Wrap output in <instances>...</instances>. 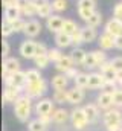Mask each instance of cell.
<instances>
[{
  "instance_id": "obj_1",
  "label": "cell",
  "mask_w": 122,
  "mask_h": 131,
  "mask_svg": "<svg viewBox=\"0 0 122 131\" xmlns=\"http://www.w3.org/2000/svg\"><path fill=\"white\" fill-rule=\"evenodd\" d=\"M32 110H34V107H32V98H29L28 95H22L18 98V101L14 104V114L18 119V122H22V124L29 122Z\"/></svg>"
},
{
  "instance_id": "obj_2",
  "label": "cell",
  "mask_w": 122,
  "mask_h": 131,
  "mask_svg": "<svg viewBox=\"0 0 122 131\" xmlns=\"http://www.w3.org/2000/svg\"><path fill=\"white\" fill-rule=\"evenodd\" d=\"M23 92L32 99H41V96L47 92V81L43 78L37 82H28Z\"/></svg>"
},
{
  "instance_id": "obj_3",
  "label": "cell",
  "mask_w": 122,
  "mask_h": 131,
  "mask_svg": "<svg viewBox=\"0 0 122 131\" xmlns=\"http://www.w3.org/2000/svg\"><path fill=\"white\" fill-rule=\"evenodd\" d=\"M70 122H72V127L76 131H84L89 125V119L84 113V108L83 107H75L72 111H70Z\"/></svg>"
},
{
  "instance_id": "obj_4",
  "label": "cell",
  "mask_w": 122,
  "mask_h": 131,
  "mask_svg": "<svg viewBox=\"0 0 122 131\" xmlns=\"http://www.w3.org/2000/svg\"><path fill=\"white\" fill-rule=\"evenodd\" d=\"M3 82L5 85H12L17 87L20 90H25L26 84H28V78H26V72H17L12 75H3Z\"/></svg>"
},
{
  "instance_id": "obj_5",
  "label": "cell",
  "mask_w": 122,
  "mask_h": 131,
  "mask_svg": "<svg viewBox=\"0 0 122 131\" xmlns=\"http://www.w3.org/2000/svg\"><path fill=\"white\" fill-rule=\"evenodd\" d=\"M54 99H47V98H41L35 102V107H34V111L37 114V117L40 116H46V114H52L55 107H54Z\"/></svg>"
},
{
  "instance_id": "obj_6",
  "label": "cell",
  "mask_w": 122,
  "mask_h": 131,
  "mask_svg": "<svg viewBox=\"0 0 122 131\" xmlns=\"http://www.w3.org/2000/svg\"><path fill=\"white\" fill-rule=\"evenodd\" d=\"M102 122L104 127H110V125H116V124H122V113L119 108L113 107L107 111H104L102 114Z\"/></svg>"
},
{
  "instance_id": "obj_7",
  "label": "cell",
  "mask_w": 122,
  "mask_h": 131,
  "mask_svg": "<svg viewBox=\"0 0 122 131\" xmlns=\"http://www.w3.org/2000/svg\"><path fill=\"white\" fill-rule=\"evenodd\" d=\"M20 55L26 60H34L35 53H37V41H34L32 38H26L25 41H22L20 44Z\"/></svg>"
},
{
  "instance_id": "obj_8",
  "label": "cell",
  "mask_w": 122,
  "mask_h": 131,
  "mask_svg": "<svg viewBox=\"0 0 122 131\" xmlns=\"http://www.w3.org/2000/svg\"><path fill=\"white\" fill-rule=\"evenodd\" d=\"M22 92L20 89L17 87H12V85H5V90H3V104H15L18 98L22 96Z\"/></svg>"
},
{
  "instance_id": "obj_9",
  "label": "cell",
  "mask_w": 122,
  "mask_h": 131,
  "mask_svg": "<svg viewBox=\"0 0 122 131\" xmlns=\"http://www.w3.org/2000/svg\"><path fill=\"white\" fill-rule=\"evenodd\" d=\"M63 23H64V18L60 14H52L49 18H46V28L52 34L61 32L63 31Z\"/></svg>"
},
{
  "instance_id": "obj_10",
  "label": "cell",
  "mask_w": 122,
  "mask_h": 131,
  "mask_svg": "<svg viewBox=\"0 0 122 131\" xmlns=\"http://www.w3.org/2000/svg\"><path fill=\"white\" fill-rule=\"evenodd\" d=\"M20 66L22 64H20V61H18L17 58H12V57L5 58V60H3V67H2V73H3V75H12V73H17V72L22 70Z\"/></svg>"
},
{
  "instance_id": "obj_11",
  "label": "cell",
  "mask_w": 122,
  "mask_h": 131,
  "mask_svg": "<svg viewBox=\"0 0 122 131\" xmlns=\"http://www.w3.org/2000/svg\"><path fill=\"white\" fill-rule=\"evenodd\" d=\"M38 11H37V15L40 18H49L54 12V8H52V2L49 0H34Z\"/></svg>"
},
{
  "instance_id": "obj_12",
  "label": "cell",
  "mask_w": 122,
  "mask_h": 131,
  "mask_svg": "<svg viewBox=\"0 0 122 131\" xmlns=\"http://www.w3.org/2000/svg\"><path fill=\"white\" fill-rule=\"evenodd\" d=\"M96 105H98L101 110H104V111L113 108V107H115V105H113V93L101 92V93L98 95V98H96Z\"/></svg>"
},
{
  "instance_id": "obj_13",
  "label": "cell",
  "mask_w": 122,
  "mask_h": 131,
  "mask_svg": "<svg viewBox=\"0 0 122 131\" xmlns=\"http://www.w3.org/2000/svg\"><path fill=\"white\" fill-rule=\"evenodd\" d=\"M41 32V23L38 21V20H35V18H30L26 21V28H25V35H26V38H35V37H38Z\"/></svg>"
},
{
  "instance_id": "obj_14",
  "label": "cell",
  "mask_w": 122,
  "mask_h": 131,
  "mask_svg": "<svg viewBox=\"0 0 122 131\" xmlns=\"http://www.w3.org/2000/svg\"><path fill=\"white\" fill-rule=\"evenodd\" d=\"M104 32L110 34V35H113V37H119V35L122 34V20L111 17V18L105 23Z\"/></svg>"
},
{
  "instance_id": "obj_15",
  "label": "cell",
  "mask_w": 122,
  "mask_h": 131,
  "mask_svg": "<svg viewBox=\"0 0 122 131\" xmlns=\"http://www.w3.org/2000/svg\"><path fill=\"white\" fill-rule=\"evenodd\" d=\"M86 98V92L84 89H79V87H73L69 90V99H67V104H72V105H79Z\"/></svg>"
},
{
  "instance_id": "obj_16",
  "label": "cell",
  "mask_w": 122,
  "mask_h": 131,
  "mask_svg": "<svg viewBox=\"0 0 122 131\" xmlns=\"http://www.w3.org/2000/svg\"><path fill=\"white\" fill-rule=\"evenodd\" d=\"M105 78L101 72H91L89 75V87L90 90H98V89H102V85L105 84Z\"/></svg>"
},
{
  "instance_id": "obj_17",
  "label": "cell",
  "mask_w": 122,
  "mask_h": 131,
  "mask_svg": "<svg viewBox=\"0 0 122 131\" xmlns=\"http://www.w3.org/2000/svg\"><path fill=\"white\" fill-rule=\"evenodd\" d=\"M115 43H116V37H113V35H110L107 32H102L98 37V44H99V49H102V50L113 49Z\"/></svg>"
},
{
  "instance_id": "obj_18",
  "label": "cell",
  "mask_w": 122,
  "mask_h": 131,
  "mask_svg": "<svg viewBox=\"0 0 122 131\" xmlns=\"http://www.w3.org/2000/svg\"><path fill=\"white\" fill-rule=\"evenodd\" d=\"M75 66L76 64H75L72 55H64L58 63H55V69H57L60 73H66V72H69L70 69H73Z\"/></svg>"
},
{
  "instance_id": "obj_19",
  "label": "cell",
  "mask_w": 122,
  "mask_h": 131,
  "mask_svg": "<svg viewBox=\"0 0 122 131\" xmlns=\"http://www.w3.org/2000/svg\"><path fill=\"white\" fill-rule=\"evenodd\" d=\"M52 121L57 125H64L67 121H70V111L66 108H55L52 113Z\"/></svg>"
},
{
  "instance_id": "obj_20",
  "label": "cell",
  "mask_w": 122,
  "mask_h": 131,
  "mask_svg": "<svg viewBox=\"0 0 122 131\" xmlns=\"http://www.w3.org/2000/svg\"><path fill=\"white\" fill-rule=\"evenodd\" d=\"M99 70H101V73L104 75V78H105L107 81H116L118 76H119V72L111 66L110 61H107L105 64H102L99 67Z\"/></svg>"
},
{
  "instance_id": "obj_21",
  "label": "cell",
  "mask_w": 122,
  "mask_h": 131,
  "mask_svg": "<svg viewBox=\"0 0 122 131\" xmlns=\"http://www.w3.org/2000/svg\"><path fill=\"white\" fill-rule=\"evenodd\" d=\"M50 85H52L54 90H66L67 85H69V78H67L64 73H58V75L52 76Z\"/></svg>"
},
{
  "instance_id": "obj_22",
  "label": "cell",
  "mask_w": 122,
  "mask_h": 131,
  "mask_svg": "<svg viewBox=\"0 0 122 131\" xmlns=\"http://www.w3.org/2000/svg\"><path fill=\"white\" fill-rule=\"evenodd\" d=\"M81 35H83V41L86 43V44H90L93 41H96L98 40V31H96V28H91V26H84V28H81Z\"/></svg>"
},
{
  "instance_id": "obj_23",
  "label": "cell",
  "mask_w": 122,
  "mask_h": 131,
  "mask_svg": "<svg viewBox=\"0 0 122 131\" xmlns=\"http://www.w3.org/2000/svg\"><path fill=\"white\" fill-rule=\"evenodd\" d=\"M55 46L57 47H60V49H67V47H70L72 46V35H69V34H64L63 31L58 34H55Z\"/></svg>"
},
{
  "instance_id": "obj_24",
  "label": "cell",
  "mask_w": 122,
  "mask_h": 131,
  "mask_svg": "<svg viewBox=\"0 0 122 131\" xmlns=\"http://www.w3.org/2000/svg\"><path fill=\"white\" fill-rule=\"evenodd\" d=\"M83 108H84V113H86V116H87V119H89V124H93V122L98 121V117H99V110H101V108H99L96 104H87V105H84Z\"/></svg>"
},
{
  "instance_id": "obj_25",
  "label": "cell",
  "mask_w": 122,
  "mask_h": 131,
  "mask_svg": "<svg viewBox=\"0 0 122 131\" xmlns=\"http://www.w3.org/2000/svg\"><path fill=\"white\" fill-rule=\"evenodd\" d=\"M20 9H22V15L23 17H34V15H37V11H38V8H37L34 0H26L20 6Z\"/></svg>"
},
{
  "instance_id": "obj_26",
  "label": "cell",
  "mask_w": 122,
  "mask_h": 131,
  "mask_svg": "<svg viewBox=\"0 0 122 131\" xmlns=\"http://www.w3.org/2000/svg\"><path fill=\"white\" fill-rule=\"evenodd\" d=\"M73 61L76 66H84L86 63V57H87V52L83 49V47H73V50L70 52Z\"/></svg>"
},
{
  "instance_id": "obj_27",
  "label": "cell",
  "mask_w": 122,
  "mask_h": 131,
  "mask_svg": "<svg viewBox=\"0 0 122 131\" xmlns=\"http://www.w3.org/2000/svg\"><path fill=\"white\" fill-rule=\"evenodd\" d=\"M18 17H22V9H20V6L12 5V6L5 8V18H6V20L12 21V20L18 18Z\"/></svg>"
},
{
  "instance_id": "obj_28",
  "label": "cell",
  "mask_w": 122,
  "mask_h": 131,
  "mask_svg": "<svg viewBox=\"0 0 122 131\" xmlns=\"http://www.w3.org/2000/svg\"><path fill=\"white\" fill-rule=\"evenodd\" d=\"M81 28L76 25L75 20L72 18H64V23H63V32L64 34H69V35H73L76 31H79Z\"/></svg>"
},
{
  "instance_id": "obj_29",
  "label": "cell",
  "mask_w": 122,
  "mask_h": 131,
  "mask_svg": "<svg viewBox=\"0 0 122 131\" xmlns=\"http://www.w3.org/2000/svg\"><path fill=\"white\" fill-rule=\"evenodd\" d=\"M89 75L90 73H84V72H79V75L73 79L75 82V87H79V89H87L89 87Z\"/></svg>"
},
{
  "instance_id": "obj_30",
  "label": "cell",
  "mask_w": 122,
  "mask_h": 131,
  "mask_svg": "<svg viewBox=\"0 0 122 131\" xmlns=\"http://www.w3.org/2000/svg\"><path fill=\"white\" fill-rule=\"evenodd\" d=\"M28 130L29 131H47V125L43 124L38 117L37 119H32L28 122Z\"/></svg>"
},
{
  "instance_id": "obj_31",
  "label": "cell",
  "mask_w": 122,
  "mask_h": 131,
  "mask_svg": "<svg viewBox=\"0 0 122 131\" xmlns=\"http://www.w3.org/2000/svg\"><path fill=\"white\" fill-rule=\"evenodd\" d=\"M47 57H49V60H50V63H58L61 58L64 57V53H63V49L60 47H50L49 49V52H47Z\"/></svg>"
},
{
  "instance_id": "obj_32",
  "label": "cell",
  "mask_w": 122,
  "mask_h": 131,
  "mask_svg": "<svg viewBox=\"0 0 122 131\" xmlns=\"http://www.w3.org/2000/svg\"><path fill=\"white\" fill-rule=\"evenodd\" d=\"M101 23H102V14H101V11H95L91 14L90 18L86 21V25L91 26V28H98V26H101Z\"/></svg>"
},
{
  "instance_id": "obj_33",
  "label": "cell",
  "mask_w": 122,
  "mask_h": 131,
  "mask_svg": "<svg viewBox=\"0 0 122 131\" xmlns=\"http://www.w3.org/2000/svg\"><path fill=\"white\" fill-rule=\"evenodd\" d=\"M52 99H54L55 104H64V102H67V99H69V90L67 89L66 90H55Z\"/></svg>"
},
{
  "instance_id": "obj_34",
  "label": "cell",
  "mask_w": 122,
  "mask_h": 131,
  "mask_svg": "<svg viewBox=\"0 0 122 131\" xmlns=\"http://www.w3.org/2000/svg\"><path fill=\"white\" fill-rule=\"evenodd\" d=\"M91 52H93V57H95V60L98 63V67H101L102 64L107 63V53H105V50L96 49V50H91Z\"/></svg>"
},
{
  "instance_id": "obj_35",
  "label": "cell",
  "mask_w": 122,
  "mask_h": 131,
  "mask_svg": "<svg viewBox=\"0 0 122 131\" xmlns=\"http://www.w3.org/2000/svg\"><path fill=\"white\" fill-rule=\"evenodd\" d=\"M34 64L37 69H46L47 66L50 64V60L47 55H40V57H35L34 58Z\"/></svg>"
},
{
  "instance_id": "obj_36",
  "label": "cell",
  "mask_w": 122,
  "mask_h": 131,
  "mask_svg": "<svg viewBox=\"0 0 122 131\" xmlns=\"http://www.w3.org/2000/svg\"><path fill=\"white\" fill-rule=\"evenodd\" d=\"M26 78H28V82H37V81L43 79V76L40 73V69H29V70H26Z\"/></svg>"
},
{
  "instance_id": "obj_37",
  "label": "cell",
  "mask_w": 122,
  "mask_h": 131,
  "mask_svg": "<svg viewBox=\"0 0 122 131\" xmlns=\"http://www.w3.org/2000/svg\"><path fill=\"white\" fill-rule=\"evenodd\" d=\"M14 32V28H12V23L9 21V20H3V23H2V35H3V38H8V37H11Z\"/></svg>"
},
{
  "instance_id": "obj_38",
  "label": "cell",
  "mask_w": 122,
  "mask_h": 131,
  "mask_svg": "<svg viewBox=\"0 0 122 131\" xmlns=\"http://www.w3.org/2000/svg\"><path fill=\"white\" fill-rule=\"evenodd\" d=\"M69 3L67 0H52V8H54V12L60 14V12H64L67 9Z\"/></svg>"
},
{
  "instance_id": "obj_39",
  "label": "cell",
  "mask_w": 122,
  "mask_h": 131,
  "mask_svg": "<svg viewBox=\"0 0 122 131\" xmlns=\"http://www.w3.org/2000/svg\"><path fill=\"white\" fill-rule=\"evenodd\" d=\"M11 23H12V28H14V32H15V34L25 32V28H26V21H25L22 17H18V18L12 20Z\"/></svg>"
},
{
  "instance_id": "obj_40",
  "label": "cell",
  "mask_w": 122,
  "mask_h": 131,
  "mask_svg": "<svg viewBox=\"0 0 122 131\" xmlns=\"http://www.w3.org/2000/svg\"><path fill=\"white\" fill-rule=\"evenodd\" d=\"M78 8L79 9L96 11V0H78Z\"/></svg>"
},
{
  "instance_id": "obj_41",
  "label": "cell",
  "mask_w": 122,
  "mask_h": 131,
  "mask_svg": "<svg viewBox=\"0 0 122 131\" xmlns=\"http://www.w3.org/2000/svg\"><path fill=\"white\" fill-rule=\"evenodd\" d=\"M83 67H86V69H96L98 67V63H96V60H95V57H93V52H87V57H86V63Z\"/></svg>"
},
{
  "instance_id": "obj_42",
  "label": "cell",
  "mask_w": 122,
  "mask_h": 131,
  "mask_svg": "<svg viewBox=\"0 0 122 131\" xmlns=\"http://www.w3.org/2000/svg\"><path fill=\"white\" fill-rule=\"evenodd\" d=\"M119 85H118V81H105V84L102 85V92H108V93H113L115 90H118Z\"/></svg>"
},
{
  "instance_id": "obj_43",
  "label": "cell",
  "mask_w": 122,
  "mask_h": 131,
  "mask_svg": "<svg viewBox=\"0 0 122 131\" xmlns=\"http://www.w3.org/2000/svg\"><path fill=\"white\" fill-rule=\"evenodd\" d=\"M113 105L116 108H122V89L121 87L113 92Z\"/></svg>"
},
{
  "instance_id": "obj_44",
  "label": "cell",
  "mask_w": 122,
  "mask_h": 131,
  "mask_svg": "<svg viewBox=\"0 0 122 131\" xmlns=\"http://www.w3.org/2000/svg\"><path fill=\"white\" fill-rule=\"evenodd\" d=\"M84 41H83V35H81V29H79V31H76L72 35V46L73 47H81Z\"/></svg>"
},
{
  "instance_id": "obj_45",
  "label": "cell",
  "mask_w": 122,
  "mask_h": 131,
  "mask_svg": "<svg viewBox=\"0 0 122 131\" xmlns=\"http://www.w3.org/2000/svg\"><path fill=\"white\" fill-rule=\"evenodd\" d=\"M9 52H11V46H9V41L5 38L2 41V55H3V58H9Z\"/></svg>"
},
{
  "instance_id": "obj_46",
  "label": "cell",
  "mask_w": 122,
  "mask_h": 131,
  "mask_svg": "<svg viewBox=\"0 0 122 131\" xmlns=\"http://www.w3.org/2000/svg\"><path fill=\"white\" fill-rule=\"evenodd\" d=\"M47 52H49V49H47V46L44 43H37V53H35V57L47 55Z\"/></svg>"
},
{
  "instance_id": "obj_47",
  "label": "cell",
  "mask_w": 122,
  "mask_h": 131,
  "mask_svg": "<svg viewBox=\"0 0 122 131\" xmlns=\"http://www.w3.org/2000/svg\"><path fill=\"white\" fill-rule=\"evenodd\" d=\"M110 63H111V66L121 73L122 72V57H115L113 60H110Z\"/></svg>"
},
{
  "instance_id": "obj_48",
  "label": "cell",
  "mask_w": 122,
  "mask_h": 131,
  "mask_svg": "<svg viewBox=\"0 0 122 131\" xmlns=\"http://www.w3.org/2000/svg\"><path fill=\"white\" fill-rule=\"evenodd\" d=\"M3 2V6L8 8V6H12V5H17V6H22L26 0H2Z\"/></svg>"
},
{
  "instance_id": "obj_49",
  "label": "cell",
  "mask_w": 122,
  "mask_h": 131,
  "mask_svg": "<svg viewBox=\"0 0 122 131\" xmlns=\"http://www.w3.org/2000/svg\"><path fill=\"white\" fill-rule=\"evenodd\" d=\"M113 17L122 20V3H118V5L113 8Z\"/></svg>"
},
{
  "instance_id": "obj_50",
  "label": "cell",
  "mask_w": 122,
  "mask_h": 131,
  "mask_svg": "<svg viewBox=\"0 0 122 131\" xmlns=\"http://www.w3.org/2000/svg\"><path fill=\"white\" fill-rule=\"evenodd\" d=\"M64 75H66V76L69 78V81H70V79H75V78H76V76L79 75V70H78L76 67H73V69H70L69 72H66Z\"/></svg>"
},
{
  "instance_id": "obj_51",
  "label": "cell",
  "mask_w": 122,
  "mask_h": 131,
  "mask_svg": "<svg viewBox=\"0 0 122 131\" xmlns=\"http://www.w3.org/2000/svg\"><path fill=\"white\" fill-rule=\"evenodd\" d=\"M115 49H119L122 50V35L116 37V43H115Z\"/></svg>"
},
{
  "instance_id": "obj_52",
  "label": "cell",
  "mask_w": 122,
  "mask_h": 131,
  "mask_svg": "<svg viewBox=\"0 0 122 131\" xmlns=\"http://www.w3.org/2000/svg\"><path fill=\"white\" fill-rule=\"evenodd\" d=\"M116 81H118V85L122 89V73H119V76H118V79H116Z\"/></svg>"
},
{
  "instance_id": "obj_53",
  "label": "cell",
  "mask_w": 122,
  "mask_h": 131,
  "mask_svg": "<svg viewBox=\"0 0 122 131\" xmlns=\"http://www.w3.org/2000/svg\"><path fill=\"white\" fill-rule=\"evenodd\" d=\"M121 73H122V72H121Z\"/></svg>"
},
{
  "instance_id": "obj_54",
  "label": "cell",
  "mask_w": 122,
  "mask_h": 131,
  "mask_svg": "<svg viewBox=\"0 0 122 131\" xmlns=\"http://www.w3.org/2000/svg\"><path fill=\"white\" fill-rule=\"evenodd\" d=\"M121 35H122V34H121Z\"/></svg>"
},
{
  "instance_id": "obj_55",
  "label": "cell",
  "mask_w": 122,
  "mask_h": 131,
  "mask_svg": "<svg viewBox=\"0 0 122 131\" xmlns=\"http://www.w3.org/2000/svg\"><path fill=\"white\" fill-rule=\"evenodd\" d=\"M121 3H122V2H121Z\"/></svg>"
},
{
  "instance_id": "obj_56",
  "label": "cell",
  "mask_w": 122,
  "mask_h": 131,
  "mask_svg": "<svg viewBox=\"0 0 122 131\" xmlns=\"http://www.w3.org/2000/svg\"><path fill=\"white\" fill-rule=\"evenodd\" d=\"M121 131H122V130H121Z\"/></svg>"
}]
</instances>
